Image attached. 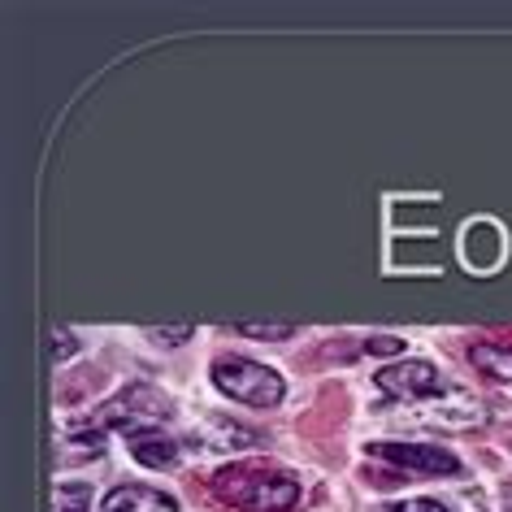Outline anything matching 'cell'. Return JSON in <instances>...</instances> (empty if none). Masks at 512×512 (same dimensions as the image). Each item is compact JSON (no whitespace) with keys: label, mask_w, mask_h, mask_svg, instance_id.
Wrapping results in <instances>:
<instances>
[{"label":"cell","mask_w":512,"mask_h":512,"mask_svg":"<svg viewBox=\"0 0 512 512\" xmlns=\"http://www.w3.org/2000/svg\"><path fill=\"white\" fill-rule=\"evenodd\" d=\"M499 504H504V512H512V486H504V495H499Z\"/></svg>","instance_id":"18"},{"label":"cell","mask_w":512,"mask_h":512,"mask_svg":"<svg viewBox=\"0 0 512 512\" xmlns=\"http://www.w3.org/2000/svg\"><path fill=\"white\" fill-rule=\"evenodd\" d=\"M235 330H239V335H248V339H270V343L296 335V326H291V322H239Z\"/></svg>","instance_id":"13"},{"label":"cell","mask_w":512,"mask_h":512,"mask_svg":"<svg viewBox=\"0 0 512 512\" xmlns=\"http://www.w3.org/2000/svg\"><path fill=\"white\" fill-rule=\"evenodd\" d=\"M213 491L222 504L243 512H291L300 504V482L270 465H230L213 478Z\"/></svg>","instance_id":"1"},{"label":"cell","mask_w":512,"mask_h":512,"mask_svg":"<svg viewBox=\"0 0 512 512\" xmlns=\"http://www.w3.org/2000/svg\"><path fill=\"white\" fill-rule=\"evenodd\" d=\"M209 374H213L217 391L230 395L235 404H248V408H274V404H283V395H287L283 374L270 365L248 361V356H217Z\"/></svg>","instance_id":"2"},{"label":"cell","mask_w":512,"mask_h":512,"mask_svg":"<svg viewBox=\"0 0 512 512\" xmlns=\"http://www.w3.org/2000/svg\"><path fill=\"white\" fill-rule=\"evenodd\" d=\"M70 352H74V335L70 330H57L53 335V361H70Z\"/></svg>","instance_id":"16"},{"label":"cell","mask_w":512,"mask_h":512,"mask_svg":"<svg viewBox=\"0 0 512 512\" xmlns=\"http://www.w3.org/2000/svg\"><path fill=\"white\" fill-rule=\"evenodd\" d=\"M387 512H452V508L439 504V499H404V504H391Z\"/></svg>","instance_id":"14"},{"label":"cell","mask_w":512,"mask_h":512,"mask_svg":"<svg viewBox=\"0 0 512 512\" xmlns=\"http://www.w3.org/2000/svg\"><path fill=\"white\" fill-rule=\"evenodd\" d=\"M148 339H152V343H161V348H174V343L191 339V326H178V330H157V326H152V330H148Z\"/></svg>","instance_id":"15"},{"label":"cell","mask_w":512,"mask_h":512,"mask_svg":"<svg viewBox=\"0 0 512 512\" xmlns=\"http://www.w3.org/2000/svg\"><path fill=\"white\" fill-rule=\"evenodd\" d=\"M92 508V486L87 482H61L57 486V512H87Z\"/></svg>","instance_id":"12"},{"label":"cell","mask_w":512,"mask_h":512,"mask_svg":"<svg viewBox=\"0 0 512 512\" xmlns=\"http://www.w3.org/2000/svg\"><path fill=\"white\" fill-rule=\"evenodd\" d=\"M404 417L421 430H478L486 421V408L465 391H439L426 404L408 408Z\"/></svg>","instance_id":"5"},{"label":"cell","mask_w":512,"mask_h":512,"mask_svg":"<svg viewBox=\"0 0 512 512\" xmlns=\"http://www.w3.org/2000/svg\"><path fill=\"white\" fill-rule=\"evenodd\" d=\"M126 443H131L135 460H144V465H152V469H174L178 465V443L170 439V434H161V430L135 434V439H126Z\"/></svg>","instance_id":"8"},{"label":"cell","mask_w":512,"mask_h":512,"mask_svg":"<svg viewBox=\"0 0 512 512\" xmlns=\"http://www.w3.org/2000/svg\"><path fill=\"white\" fill-rule=\"evenodd\" d=\"M369 352H378V356H400L404 343H400V339H369Z\"/></svg>","instance_id":"17"},{"label":"cell","mask_w":512,"mask_h":512,"mask_svg":"<svg viewBox=\"0 0 512 512\" xmlns=\"http://www.w3.org/2000/svg\"><path fill=\"white\" fill-rule=\"evenodd\" d=\"M174 417V404L165 400L157 387H126L118 391L109 404H100L92 413V426L96 430H122L126 439H135V434H148V430H161V421Z\"/></svg>","instance_id":"3"},{"label":"cell","mask_w":512,"mask_h":512,"mask_svg":"<svg viewBox=\"0 0 512 512\" xmlns=\"http://www.w3.org/2000/svg\"><path fill=\"white\" fill-rule=\"evenodd\" d=\"M365 456L408 473V478H452V473H460V460L434 443H369Z\"/></svg>","instance_id":"4"},{"label":"cell","mask_w":512,"mask_h":512,"mask_svg":"<svg viewBox=\"0 0 512 512\" xmlns=\"http://www.w3.org/2000/svg\"><path fill=\"white\" fill-rule=\"evenodd\" d=\"M100 512H178V499L144 482H122L105 495Z\"/></svg>","instance_id":"7"},{"label":"cell","mask_w":512,"mask_h":512,"mask_svg":"<svg viewBox=\"0 0 512 512\" xmlns=\"http://www.w3.org/2000/svg\"><path fill=\"white\" fill-rule=\"evenodd\" d=\"M105 452V439H100V430L87 421V426H74L66 439H61V465H79V460H92Z\"/></svg>","instance_id":"11"},{"label":"cell","mask_w":512,"mask_h":512,"mask_svg":"<svg viewBox=\"0 0 512 512\" xmlns=\"http://www.w3.org/2000/svg\"><path fill=\"white\" fill-rule=\"evenodd\" d=\"M204 430V447L209 452H239V447H252L256 443V430L239 426V421H226V417H209V426Z\"/></svg>","instance_id":"9"},{"label":"cell","mask_w":512,"mask_h":512,"mask_svg":"<svg viewBox=\"0 0 512 512\" xmlns=\"http://www.w3.org/2000/svg\"><path fill=\"white\" fill-rule=\"evenodd\" d=\"M469 361L478 365L486 378L512 387V343H478V348H469Z\"/></svg>","instance_id":"10"},{"label":"cell","mask_w":512,"mask_h":512,"mask_svg":"<svg viewBox=\"0 0 512 512\" xmlns=\"http://www.w3.org/2000/svg\"><path fill=\"white\" fill-rule=\"evenodd\" d=\"M378 391H387L391 400H430L439 395V369L430 361H400V365H387L378 369Z\"/></svg>","instance_id":"6"}]
</instances>
